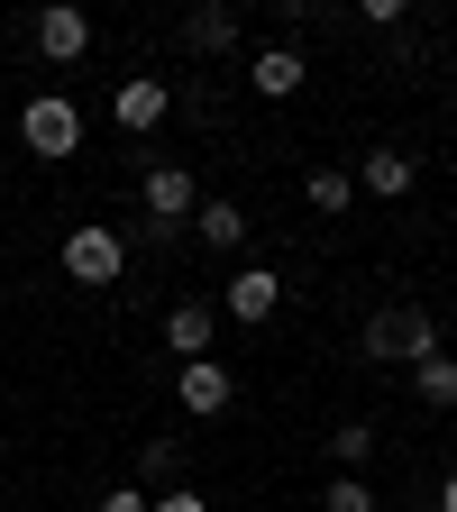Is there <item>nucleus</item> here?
Instances as JSON below:
<instances>
[{
    "mask_svg": "<svg viewBox=\"0 0 457 512\" xmlns=\"http://www.w3.org/2000/svg\"><path fill=\"white\" fill-rule=\"evenodd\" d=\"M357 357H366V366H421V357H439V330H430L421 302H384V311L366 320Z\"/></svg>",
    "mask_w": 457,
    "mask_h": 512,
    "instance_id": "f257e3e1",
    "label": "nucleus"
},
{
    "mask_svg": "<svg viewBox=\"0 0 457 512\" xmlns=\"http://www.w3.org/2000/svg\"><path fill=\"white\" fill-rule=\"evenodd\" d=\"M19 147L46 156V165L74 156V147H83V110H74V92H37V101L19 110Z\"/></svg>",
    "mask_w": 457,
    "mask_h": 512,
    "instance_id": "f03ea898",
    "label": "nucleus"
},
{
    "mask_svg": "<svg viewBox=\"0 0 457 512\" xmlns=\"http://www.w3.org/2000/svg\"><path fill=\"white\" fill-rule=\"evenodd\" d=\"M64 275L92 284V293H110V284L128 275V238L101 229V220H74V229H64Z\"/></svg>",
    "mask_w": 457,
    "mask_h": 512,
    "instance_id": "7ed1b4c3",
    "label": "nucleus"
},
{
    "mask_svg": "<svg viewBox=\"0 0 457 512\" xmlns=\"http://www.w3.org/2000/svg\"><path fill=\"white\" fill-rule=\"evenodd\" d=\"M174 403H183L192 421H220V412L238 403V375H229L220 357H192V366H174Z\"/></svg>",
    "mask_w": 457,
    "mask_h": 512,
    "instance_id": "20e7f679",
    "label": "nucleus"
},
{
    "mask_svg": "<svg viewBox=\"0 0 457 512\" xmlns=\"http://www.w3.org/2000/svg\"><path fill=\"white\" fill-rule=\"evenodd\" d=\"M192 211H202L192 174H183V165H147V238H174Z\"/></svg>",
    "mask_w": 457,
    "mask_h": 512,
    "instance_id": "39448f33",
    "label": "nucleus"
},
{
    "mask_svg": "<svg viewBox=\"0 0 457 512\" xmlns=\"http://www.w3.org/2000/svg\"><path fill=\"white\" fill-rule=\"evenodd\" d=\"M165 110H174V92H165L156 74H128V83L110 92V119L128 128V138H156V128H165Z\"/></svg>",
    "mask_w": 457,
    "mask_h": 512,
    "instance_id": "423d86ee",
    "label": "nucleus"
},
{
    "mask_svg": "<svg viewBox=\"0 0 457 512\" xmlns=\"http://www.w3.org/2000/svg\"><path fill=\"white\" fill-rule=\"evenodd\" d=\"M275 302H284V275H275V266H238V275L220 284V311L247 320V330H256V320H275Z\"/></svg>",
    "mask_w": 457,
    "mask_h": 512,
    "instance_id": "0eeeda50",
    "label": "nucleus"
},
{
    "mask_svg": "<svg viewBox=\"0 0 457 512\" xmlns=\"http://www.w3.org/2000/svg\"><path fill=\"white\" fill-rule=\"evenodd\" d=\"M28 37H37L46 64H83V55H92V19H83V10H37Z\"/></svg>",
    "mask_w": 457,
    "mask_h": 512,
    "instance_id": "6e6552de",
    "label": "nucleus"
},
{
    "mask_svg": "<svg viewBox=\"0 0 457 512\" xmlns=\"http://www.w3.org/2000/svg\"><path fill=\"white\" fill-rule=\"evenodd\" d=\"M211 339H220V311H211V302H174V311H165V348H174L183 366L211 357Z\"/></svg>",
    "mask_w": 457,
    "mask_h": 512,
    "instance_id": "1a4fd4ad",
    "label": "nucleus"
},
{
    "mask_svg": "<svg viewBox=\"0 0 457 512\" xmlns=\"http://www.w3.org/2000/svg\"><path fill=\"white\" fill-rule=\"evenodd\" d=\"M192 238H202L211 256H238V247H247V211L229 202V192H211V202L192 211Z\"/></svg>",
    "mask_w": 457,
    "mask_h": 512,
    "instance_id": "9d476101",
    "label": "nucleus"
},
{
    "mask_svg": "<svg viewBox=\"0 0 457 512\" xmlns=\"http://www.w3.org/2000/svg\"><path fill=\"white\" fill-rule=\"evenodd\" d=\"M247 83H256V101H293V92L311 83V64H302L293 46H266V55L247 64Z\"/></svg>",
    "mask_w": 457,
    "mask_h": 512,
    "instance_id": "9b49d317",
    "label": "nucleus"
},
{
    "mask_svg": "<svg viewBox=\"0 0 457 512\" xmlns=\"http://www.w3.org/2000/svg\"><path fill=\"white\" fill-rule=\"evenodd\" d=\"M412 174H421V165H412L403 147H366V156H357V183L375 192V202H403V192H412Z\"/></svg>",
    "mask_w": 457,
    "mask_h": 512,
    "instance_id": "f8f14e48",
    "label": "nucleus"
},
{
    "mask_svg": "<svg viewBox=\"0 0 457 512\" xmlns=\"http://www.w3.org/2000/svg\"><path fill=\"white\" fill-rule=\"evenodd\" d=\"M183 46L192 55H238V10H192L183 19Z\"/></svg>",
    "mask_w": 457,
    "mask_h": 512,
    "instance_id": "ddd939ff",
    "label": "nucleus"
},
{
    "mask_svg": "<svg viewBox=\"0 0 457 512\" xmlns=\"http://www.w3.org/2000/svg\"><path fill=\"white\" fill-rule=\"evenodd\" d=\"M183 485V448L174 439H138V494H165Z\"/></svg>",
    "mask_w": 457,
    "mask_h": 512,
    "instance_id": "4468645a",
    "label": "nucleus"
},
{
    "mask_svg": "<svg viewBox=\"0 0 457 512\" xmlns=\"http://www.w3.org/2000/svg\"><path fill=\"white\" fill-rule=\"evenodd\" d=\"M412 394H421V403H430V412H457V357H448V348H439V357H421V366H412Z\"/></svg>",
    "mask_w": 457,
    "mask_h": 512,
    "instance_id": "2eb2a0df",
    "label": "nucleus"
},
{
    "mask_svg": "<svg viewBox=\"0 0 457 512\" xmlns=\"http://www.w3.org/2000/svg\"><path fill=\"white\" fill-rule=\"evenodd\" d=\"M330 458H339V476H366V458H375V430H366V421H339V430H330Z\"/></svg>",
    "mask_w": 457,
    "mask_h": 512,
    "instance_id": "dca6fc26",
    "label": "nucleus"
},
{
    "mask_svg": "<svg viewBox=\"0 0 457 512\" xmlns=\"http://www.w3.org/2000/svg\"><path fill=\"white\" fill-rule=\"evenodd\" d=\"M302 192H311V211H348V202H357V174H339V165H320V174H311Z\"/></svg>",
    "mask_w": 457,
    "mask_h": 512,
    "instance_id": "f3484780",
    "label": "nucleus"
},
{
    "mask_svg": "<svg viewBox=\"0 0 457 512\" xmlns=\"http://www.w3.org/2000/svg\"><path fill=\"white\" fill-rule=\"evenodd\" d=\"M320 512H375V485L366 476H330L320 485Z\"/></svg>",
    "mask_w": 457,
    "mask_h": 512,
    "instance_id": "a211bd4d",
    "label": "nucleus"
},
{
    "mask_svg": "<svg viewBox=\"0 0 457 512\" xmlns=\"http://www.w3.org/2000/svg\"><path fill=\"white\" fill-rule=\"evenodd\" d=\"M147 512H211V494H192V485H165V494H147Z\"/></svg>",
    "mask_w": 457,
    "mask_h": 512,
    "instance_id": "6ab92c4d",
    "label": "nucleus"
},
{
    "mask_svg": "<svg viewBox=\"0 0 457 512\" xmlns=\"http://www.w3.org/2000/svg\"><path fill=\"white\" fill-rule=\"evenodd\" d=\"M92 512H147V494H138V485H110V494H101Z\"/></svg>",
    "mask_w": 457,
    "mask_h": 512,
    "instance_id": "aec40b11",
    "label": "nucleus"
},
{
    "mask_svg": "<svg viewBox=\"0 0 457 512\" xmlns=\"http://www.w3.org/2000/svg\"><path fill=\"white\" fill-rule=\"evenodd\" d=\"M439 512H457V467H448V485H439Z\"/></svg>",
    "mask_w": 457,
    "mask_h": 512,
    "instance_id": "412c9836",
    "label": "nucleus"
}]
</instances>
